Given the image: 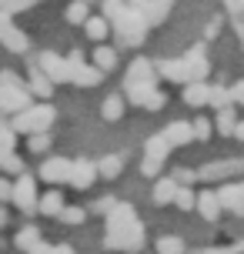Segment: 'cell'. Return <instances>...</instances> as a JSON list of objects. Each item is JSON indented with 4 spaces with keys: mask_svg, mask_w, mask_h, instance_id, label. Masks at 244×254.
<instances>
[{
    "mask_svg": "<svg viewBox=\"0 0 244 254\" xmlns=\"http://www.w3.org/2000/svg\"><path fill=\"white\" fill-rule=\"evenodd\" d=\"M51 121H54L51 107H37V111H27V114L17 117L10 130H37V134H44V127L51 124Z\"/></svg>",
    "mask_w": 244,
    "mask_h": 254,
    "instance_id": "obj_1",
    "label": "cell"
},
{
    "mask_svg": "<svg viewBox=\"0 0 244 254\" xmlns=\"http://www.w3.org/2000/svg\"><path fill=\"white\" fill-rule=\"evenodd\" d=\"M27 94L20 87H0V111H24Z\"/></svg>",
    "mask_w": 244,
    "mask_h": 254,
    "instance_id": "obj_2",
    "label": "cell"
},
{
    "mask_svg": "<svg viewBox=\"0 0 244 254\" xmlns=\"http://www.w3.org/2000/svg\"><path fill=\"white\" fill-rule=\"evenodd\" d=\"M13 201L20 204L24 211H34L37 194H34V181H30V178H20V181H17V188H13Z\"/></svg>",
    "mask_w": 244,
    "mask_h": 254,
    "instance_id": "obj_3",
    "label": "cell"
},
{
    "mask_svg": "<svg viewBox=\"0 0 244 254\" xmlns=\"http://www.w3.org/2000/svg\"><path fill=\"white\" fill-rule=\"evenodd\" d=\"M94 178H97V167H94V164H87V161L70 164V184H74V188H87Z\"/></svg>",
    "mask_w": 244,
    "mask_h": 254,
    "instance_id": "obj_4",
    "label": "cell"
},
{
    "mask_svg": "<svg viewBox=\"0 0 244 254\" xmlns=\"http://www.w3.org/2000/svg\"><path fill=\"white\" fill-rule=\"evenodd\" d=\"M70 74H74V80H77L80 87H97L104 80V74L97 67H77V64H70Z\"/></svg>",
    "mask_w": 244,
    "mask_h": 254,
    "instance_id": "obj_5",
    "label": "cell"
},
{
    "mask_svg": "<svg viewBox=\"0 0 244 254\" xmlns=\"http://www.w3.org/2000/svg\"><path fill=\"white\" fill-rule=\"evenodd\" d=\"M164 140H167V147L171 144H187V140H194V130L191 124H184V121H178V124H171L164 130Z\"/></svg>",
    "mask_w": 244,
    "mask_h": 254,
    "instance_id": "obj_6",
    "label": "cell"
},
{
    "mask_svg": "<svg viewBox=\"0 0 244 254\" xmlns=\"http://www.w3.org/2000/svg\"><path fill=\"white\" fill-rule=\"evenodd\" d=\"M40 174H44L47 181H61V178H70V164H67V161H47Z\"/></svg>",
    "mask_w": 244,
    "mask_h": 254,
    "instance_id": "obj_7",
    "label": "cell"
},
{
    "mask_svg": "<svg viewBox=\"0 0 244 254\" xmlns=\"http://www.w3.org/2000/svg\"><path fill=\"white\" fill-rule=\"evenodd\" d=\"M207 94H211V87H204V84H191V87L184 90V101L191 104V107H204Z\"/></svg>",
    "mask_w": 244,
    "mask_h": 254,
    "instance_id": "obj_8",
    "label": "cell"
},
{
    "mask_svg": "<svg viewBox=\"0 0 244 254\" xmlns=\"http://www.w3.org/2000/svg\"><path fill=\"white\" fill-rule=\"evenodd\" d=\"M174 194H178V184H174L171 178H161V181H157V188H154V201L157 204L174 201Z\"/></svg>",
    "mask_w": 244,
    "mask_h": 254,
    "instance_id": "obj_9",
    "label": "cell"
},
{
    "mask_svg": "<svg viewBox=\"0 0 244 254\" xmlns=\"http://www.w3.org/2000/svg\"><path fill=\"white\" fill-rule=\"evenodd\" d=\"M197 207H201V214L207 217V221H214L218 217V211H221V201H218V194H201V201H197Z\"/></svg>",
    "mask_w": 244,
    "mask_h": 254,
    "instance_id": "obj_10",
    "label": "cell"
},
{
    "mask_svg": "<svg viewBox=\"0 0 244 254\" xmlns=\"http://www.w3.org/2000/svg\"><path fill=\"white\" fill-rule=\"evenodd\" d=\"M40 211H44V214H61V211H64V197H61L57 190L44 194V197H40Z\"/></svg>",
    "mask_w": 244,
    "mask_h": 254,
    "instance_id": "obj_11",
    "label": "cell"
},
{
    "mask_svg": "<svg viewBox=\"0 0 244 254\" xmlns=\"http://www.w3.org/2000/svg\"><path fill=\"white\" fill-rule=\"evenodd\" d=\"M87 37L90 40H104L107 37V20H104V17H87Z\"/></svg>",
    "mask_w": 244,
    "mask_h": 254,
    "instance_id": "obj_12",
    "label": "cell"
},
{
    "mask_svg": "<svg viewBox=\"0 0 244 254\" xmlns=\"http://www.w3.org/2000/svg\"><path fill=\"white\" fill-rule=\"evenodd\" d=\"M157 251L161 254H184V241L174 238V234H164V238L157 241Z\"/></svg>",
    "mask_w": 244,
    "mask_h": 254,
    "instance_id": "obj_13",
    "label": "cell"
},
{
    "mask_svg": "<svg viewBox=\"0 0 244 254\" xmlns=\"http://www.w3.org/2000/svg\"><path fill=\"white\" fill-rule=\"evenodd\" d=\"M104 117H107V121H117V117H121V111H124V97H117V94H111V97H107V101H104Z\"/></svg>",
    "mask_w": 244,
    "mask_h": 254,
    "instance_id": "obj_14",
    "label": "cell"
},
{
    "mask_svg": "<svg viewBox=\"0 0 244 254\" xmlns=\"http://www.w3.org/2000/svg\"><path fill=\"white\" fill-rule=\"evenodd\" d=\"M34 244H40V231H37V228H24L20 234H17V248H24V251H30Z\"/></svg>",
    "mask_w": 244,
    "mask_h": 254,
    "instance_id": "obj_15",
    "label": "cell"
},
{
    "mask_svg": "<svg viewBox=\"0 0 244 254\" xmlns=\"http://www.w3.org/2000/svg\"><path fill=\"white\" fill-rule=\"evenodd\" d=\"M207 104H214L218 111H228V107H231V94H228V90H221V87H211Z\"/></svg>",
    "mask_w": 244,
    "mask_h": 254,
    "instance_id": "obj_16",
    "label": "cell"
},
{
    "mask_svg": "<svg viewBox=\"0 0 244 254\" xmlns=\"http://www.w3.org/2000/svg\"><path fill=\"white\" fill-rule=\"evenodd\" d=\"M111 67H117V51H111V47H101L97 51V70H111Z\"/></svg>",
    "mask_w": 244,
    "mask_h": 254,
    "instance_id": "obj_17",
    "label": "cell"
},
{
    "mask_svg": "<svg viewBox=\"0 0 244 254\" xmlns=\"http://www.w3.org/2000/svg\"><path fill=\"white\" fill-rule=\"evenodd\" d=\"M67 20H70V24H87V3H84V0L70 3V7H67Z\"/></svg>",
    "mask_w": 244,
    "mask_h": 254,
    "instance_id": "obj_18",
    "label": "cell"
},
{
    "mask_svg": "<svg viewBox=\"0 0 244 254\" xmlns=\"http://www.w3.org/2000/svg\"><path fill=\"white\" fill-rule=\"evenodd\" d=\"M0 167H3L7 174H24V161L13 157V154H0Z\"/></svg>",
    "mask_w": 244,
    "mask_h": 254,
    "instance_id": "obj_19",
    "label": "cell"
},
{
    "mask_svg": "<svg viewBox=\"0 0 244 254\" xmlns=\"http://www.w3.org/2000/svg\"><path fill=\"white\" fill-rule=\"evenodd\" d=\"M27 147H30V154H44L47 147H51V134H30Z\"/></svg>",
    "mask_w": 244,
    "mask_h": 254,
    "instance_id": "obj_20",
    "label": "cell"
},
{
    "mask_svg": "<svg viewBox=\"0 0 244 254\" xmlns=\"http://www.w3.org/2000/svg\"><path fill=\"white\" fill-rule=\"evenodd\" d=\"M30 77H34V80H30V87L37 90L40 97H47V94H51V80H44V77H47V74H44V70H34V74H30Z\"/></svg>",
    "mask_w": 244,
    "mask_h": 254,
    "instance_id": "obj_21",
    "label": "cell"
},
{
    "mask_svg": "<svg viewBox=\"0 0 244 254\" xmlns=\"http://www.w3.org/2000/svg\"><path fill=\"white\" fill-rule=\"evenodd\" d=\"M3 44H10L17 54L27 51V37H24V34H17V30H7V34H3Z\"/></svg>",
    "mask_w": 244,
    "mask_h": 254,
    "instance_id": "obj_22",
    "label": "cell"
},
{
    "mask_svg": "<svg viewBox=\"0 0 244 254\" xmlns=\"http://www.w3.org/2000/svg\"><path fill=\"white\" fill-rule=\"evenodd\" d=\"M57 217H61V221H67V224H80V221L87 217V211H80V207H64Z\"/></svg>",
    "mask_w": 244,
    "mask_h": 254,
    "instance_id": "obj_23",
    "label": "cell"
},
{
    "mask_svg": "<svg viewBox=\"0 0 244 254\" xmlns=\"http://www.w3.org/2000/svg\"><path fill=\"white\" fill-rule=\"evenodd\" d=\"M218 127H221V134H234V127H238V121H234L231 107H228V111H221V117H218Z\"/></svg>",
    "mask_w": 244,
    "mask_h": 254,
    "instance_id": "obj_24",
    "label": "cell"
},
{
    "mask_svg": "<svg viewBox=\"0 0 244 254\" xmlns=\"http://www.w3.org/2000/svg\"><path fill=\"white\" fill-rule=\"evenodd\" d=\"M101 174L104 178H117V174H121V161H117V157H104L101 161Z\"/></svg>",
    "mask_w": 244,
    "mask_h": 254,
    "instance_id": "obj_25",
    "label": "cell"
},
{
    "mask_svg": "<svg viewBox=\"0 0 244 254\" xmlns=\"http://www.w3.org/2000/svg\"><path fill=\"white\" fill-rule=\"evenodd\" d=\"M174 204H178V207H184V211H187V207H194V190L178 188V194H174Z\"/></svg>",
    "mask_w": 244,
    "mask_h": 254,
    "instance_id": "obj_26",
    "label": "cell"
},
{
    "mask_svg": "<svg viewBox=\"0 0 244 254\" xmlns=\"http://www.w3.org/2000/svg\"><path fill=\"white\" fill-rule=\"evenodd\" d=\"M191 130H194V137H197V140H207V137H211V121H204V117H197Z\"/></svg>",
    "mask_w": 244,
    "mask_h": 254,
    "instance_id": "obj_27",
    "label": "cell"
},
{
    "mask_svg": "<svg viewBox=\"0 0 244 254\" xmlns=\"http://www.w3.org/2000/svg\"><path fill=\"white\" fill-rule=\"evenodd\" d=\"M164 151H167V140L164 137H154L151 144H147V154H151L154 161H161V154H164Z\"/></svg>",
    "mask_w": 244,
    "mask_h": 254,
    "instance_id": "obj_28",
    "label": "cell"
},
{
    "mask_svg": "<svg viewBox=\"0 0 244 254\" xmlns=\"http://www.w3.org/2000/svg\"><path fill=\"white\" fill-rule=\"evenodd\" d=\"M0 87H20L17 84V74L13 70H0Z\"/></svg>",
    "mask_w": 244,
    "mask_h": 254,
    "instance_id": "obj_29",
    "label": "cell"
},
{
    "mask_svg": "<svg viewBox=\"0 0 244 254\" xmlns=\"http://www.w3.org/2000/svg\"><path fill=\"white\" fill-rule=\"evenodd\" d=\"M13 197V184L7 178H0V201H10Z\"/></svg>",
    "mask_w": 244,
    "mask_h": 254,
    "instance_id": "obj_30",
    "label": "cell"
},
{
    "mask_svg": "<svg viewBox=\"0 0 244 254\" xmlns=\"http://www.w3.org/2000/svg\"><path fill=\"white\" fill-rule=\"evenodd\" d=\"M171 181H174V184L181 188V181H194V174H191V171H184V167H181V171H174V178H171Z\"/></svg>",
    "mask_w": 244,
    "mask_h": 254,
    "instance_id": "obj_31",
    "label": "cell"
},
{
    "mask_svg": "<svg viewBox=\"0 0 244 254\" xmlns=\"http://www.w3.org/2000/svg\"><path fill=\"white\" fill-rule=\"evenodd\" d=\"M231 101L244 104V80H241V84H234V90H231Z\"/></svg>",
    "mask_w": 244,
    "mask_h": 254,
    "instance_id": "obj_32",
    "label": "cell"
},
{
    "mask_svg": "<svg viewBox=\"0 0 244 254\" xmlns=\"http://www.w3.org/2000/svg\"><path fill=\"white\" fill-rule=\"evenodd\" d=\"M157 164H161V161H154V157L144 161V174H157Z\"/></svg>",
    "mask_w": 244,
    "mask_h": 254,
    "instance_id": "obj_33",
    "label": "cell"
},
{
    "mask_svg": "<svg viewBox=\"0 0 244 254\" xmlns=\"http://www.w3.org/2000/svg\"><path fill=\"white\" fill-rule=\"evenodd\" d=\"M228 7L231 10H244V0H228Z\"/></svg>",
    "mask_w": 244,
    "mask_h": 254,
    "instance_id": "obj_34",
    "label": "cell"
},
{
    "mask_svg": "<svg viewBox=\"0 0 244 254\" xmlns=\"http://www.w3.org/2000/svg\"><path fill=\"white\" fill-rule=\"evenodd\" d=\"M130 7H147V0H127Z\"/></svg>",
    "mask_w": 244,
    "mask_h": 254,
    "instance_id": "obj_35",
    "label": "cell"
},
{
    "mask_svg": "<svg viewBox=\"0 0 244 254\" xmlns=\"http://www.w3.org/2000/svg\"><path fill=\"white\" fill-rule=\"evenodd\" d=\"M17 0H0V7H3V13H7V7H13Z\"/></svg>",
    "mask_w": 244,
    "mask_h": 254,
    "instance_id": "obj_36",
    "label": "cell"
},
{
    "mask_svg": "<svg viewBox=\"0 0 244 254\" xmlns=\"http://www.w3.org/2000/svg\"><path fill=\"white\" fill-rule=\"evenodd\" d=\"M234 134H238V137L244 140V124H238V127H234Z\"/></svg>",
    "mask_w": 244,
    "mask_h": 254,
    "instance_id": "obj_37",
    "label": "cell"
},
{
    "mask_svg": "<svg viewBox=\"0 0 244 254\" xmlns=\"http://www.w3.org/2000/svg\"><path fill=\"white\" fill-rule=\"evenodd\" d=\"M0 224H7V211L3 207H0Z\"/></svg>",
    "mask_w": 244,
    "mask_h": 254,
    "instance_id": "obj_38",
    "label": "cell"
},
{
    "mask_svg": "<svg viewBox=\"0 0 244 254\" xmlns=\"http://www.w3.org/2000/svg\"><path fill=\"white\" fill-rule=\"evenodd\" d=\"M84 3H87V0H84Z\"/></svg>",
    "mask_w": 244,
    "mask_h": 254,
    "instance_id": "obj_39",
    "label": "cell"
}]
</instances>
